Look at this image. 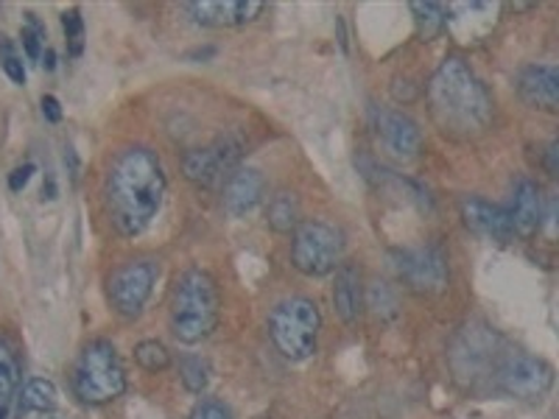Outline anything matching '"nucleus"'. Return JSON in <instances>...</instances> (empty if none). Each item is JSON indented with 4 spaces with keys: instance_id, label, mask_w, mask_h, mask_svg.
<instances>
[{
    "instance_id": "nucleus-1",
    "label": "nucleus",
    "mask_w": 559,
    "mask_h": 419,
    "mask_svg": "<svg viewBox=\"0 0 559 419\" xmlns=\"http://www.w3.org/2000/svg\"><path fill=\"white\" fill-rule=\"evenodd\" d=\"M166 196V173L152 148H123L109 168V218L121 236H140L157 218Z\"/></svg>"
},
{
    "instance_id": "nucleus-2",
    "label": "nucleus",
    "mask_w": 559,
    "mask_h": 419,
    "mask_svg": "<svg viewBox=\"0 0 559 419\" xmlns=\"http://www.w3.org/2000/svg\"><path fill=\"white\" fill-rule=\"evenodd\" d=\"M428 104L442 134L473 137L489 127L492 101L487 87L464 59L448 57L428 82Z\"/></svg>"
},
{
    "instance_id": "nucleus-3",
    "label": "nucleus",
    "mask_w": 559,
    "mask_h": 419,
    "mask_svg": "<svg viewBox=\"0 0 559 419\" xmlns=\"http://www.w3.org/2000/svg\"><path fill=\"white\" fill-rule=\"evenodd\" d=\"M222 299L207 272L188 268L177 277L171 299V331L182 344H199L216 331Z\"/></svg>"
},
{
    "instance_id": "nucleus-4",
    "label": "nucleus",
    "mask_w": 559,
    "mask_h": 419,
    "mask_svg": "<svg viewBox=\"0 0 559 419\" xmlns=\"http://www.w3.org/2000/svg\"><path fill=\"white\" fill-rule=\"evenodd\" d=\"M322 313L308 297L283 299L269 313V336L274 347L288 361H308L317 352Z\"/></svg>"
},
{
    "instance_id": "nucleus-5",
    "label": "nucleus",
    "mask_w": 559,
    "mask_h": 419,
    "mask_svg": "<svg viewBox=\"0 0 559 419\" xmlns=\"http://www.w3.org/2000/svg\"><path fill=\"white\" fill-rule=\"evenodd\" d=\"M73 392L87 406H104L127 392V372H123L112 342L98 338L84 347L76 369H73Z\"/></svg>"
},
{
    "instance_id": "nucleus-6",
    "label": "nucleus",
    "mask_w": 559,
    "mask_h": 419,
    "mask_svg": "<svg viewBox=\"0 0 559 419\" xmlns=\"http://www.w3.org/2000/svg\"><path fill=\"white\" fill-rule=\"evenodd\" d=\"M344 236L328 222H302L294 229L292 263L306 277H324L342 266Z\"/></svg>"
},
{
    "instance_id": "nucleus-7",
    "label": "nucleus",
    "mask_w": 559,
    "mask_h": 419,
    "mask_svg": "<svg viewBox=\"0 0 559 419\" xmlns=\"http://www.w3.org/2000/svg\"><path fill=\"white\" fill-rule=\"evenodd\" d=\"M496 381L509 397L518 400H540L554 386V367L537 356L526 352H509L498 361Z\"/></svg>"
},
{
    "instance_id": "nucleus-8",
    "label": "nucleus",
    "mask_w": 559,
    "mask_h": 419,
    "mask_svg": "<svg viewBox=\"0 0 559 419\" xmlns=\"http://www.w3.org/2000/svg\"><path fill=\"white\" fill-rule=\"evenodd\" d=\"M392 266L397 277L417 294H439L448 286L445 254L433 247H414L392 252Z\"/></svg>"
},
{
    "instance_id": "nucleus-9",
    "label": "nucleus",
    "mask_w": 559,
    "mask_h": 419,
    "mask_svg": "<svg viewBox=\"0 0 559 419\" xmlns=\"http://www.w3.org/2000/svg\"><path fill=\"white\" fill-rule=\"evenodd\" d=\"M154 279H157V268L148 261H132L123 263L121 268H115L107 283V294L115 313H121L127 319L140 316V311L146 308L148 297H152Z\"/></svg>"
},
{
    "instance_id": "nucleus-10",
    "label": "nucleus",
    "mask_w": 559,
    "mask_h": 419,
    "mask_svg": "<svg viewBox=\"0 0 559 419\" xmlns=\"http://www.w3.org/2000/svg\"><path fill=\"white\" fill-rule=\"evenodd\" d=\"M498 344H501V338L489 327H476V324L462 327L451 349L453 372L459 378H471V381L481 378V372H487L489 367H498V361H501Z\"/></svg>"
},
{
    "instance_id": "nucleus-11",
    "label": "nucleus",
    "mask_w": 559,
    "mask_h": 419,
    "mask_svg": "<svg viewBox=\"0 0 559 419\" xmlns=\"http://www.w3.org/2000/svg\"><path fill=\"white\" fill-rule=\"evenodd\" d=\"M369 121H372V132H376V140L381 143L383 152L397 159V163H408L423 148V132L406 112H397V109L389 107H372Z\"/></svg>"
},
{
    "instance_id": "nucleus-12",
    "label": "nucleus",
    "mask_w": 559,
    "mask_h": 419,
    "mask_svg": "<svg viewBox=\"0 0 559 419\" xmlns=\"http://www.w3.org/2000/svg\"><path fill=\"white\" fill-rule=\"evenodd\" d=\"M238 159H241V143H238V137L229 134V137L216 140L213 146L185 154L182 171L199 188H213L224 177H229V171L236 168Z\"/></svg>"
},
{
    "instance_id": "nucleus-13",
    "label": "nucleus",
    "mask_w": 559,
    "mask_h": 419,
    "mask_svg": "<svg viewBox=\"0 0 559 419\" xmlns=\"http://www.w3.org/2000/svg\"><path fill=\"white\" fill-rule=\"evenodd\" d=\"M185 9L199 26L233 28L252 23L263 12V3L261 0H199V3H188Z\"/></svg>"
},
{
    "instance_id": "nucleus-14",
    "label": "nucleus",
    "mask_w": 559,
    "mask_h": 419,
    "mask_svg": "<svg viewBox=\"0 0 559 419\" xmlns=\"http://www.w3.org/2000/svg\"><path fill=\"white\" fill-rule=\"evenodd\" d=\"M462 218L467 224V229H473L476 236L489 238V241L507 243L509 238L515 236L512 222H509V213L498 204H489L478 196H467L462 202Z\"/></svg>"
},
{
    "instance_id": "nucleus-15",
    "label": "nucleus",
    "mask_w": 559,
    "mask_h": 419,
    "mask_svg": "<svg viewBox=\"0 0 559 419\" xmlns=\"http://www.w3.org/2000/svg\"><path fill=\"white\" fill-rule=\"evenodd\" d=\"M518 93L534 109L554 112L559 107V70L557 64H528L518 76Z\"/></svg>"
},
{
    "instance_id": "nucleus-16",
    "label": "nucleus",
    "mask_w": 559,
    "mask_h": 419,
    "mask_svg": "<svg viewBox=\"0 0 559 419\" xmlns=\"http://www.w3.org/2000/svg\"><path fill=\"white\" fill-rule=\"evenodd\" d=\"M263 191H266V179L254 168H238L227 177L224 184V210L233 218L249 216L258 204L263 202Z\"/></svg>"
},
{
    "instance_id": "nucleus-17",
    "label": "nucleus",
    "mask_w": 559,
    "mask_h": 419,
    "mask_svg": "<svg viewBox=\"0 0 559 419\" xmlns=\"http://www.w3.org/2000/svg\"><path fill=\"white\" fill-rule=\"evenodd\" d=\"M509 222L518 236L528 238L534 236L543 224V199L540 188L532 182V179H521L515 184V193H512V207L507 210Z\"/></svg>"
},
{
    "instance_id": "nucleus-18",
    "label": "nucleus",
    "mask_w": 559,
    "mask_h": 419,
    "mask_svg": "<svg viewBox=\"0 0 559 419\" xmlns=\"http://www.w3.org/2000/svg\"><path fill=\"white\" fill-rule=\"evenodd\" d=\"M333 308L344 324H356L364 308L361 272L353 263H342L336 268V283H333Z\"/></svg>"
},
{
    "instance_id": "nucleus-19",
    "label": "nucleus",
    "mask_w": 559,
    "mask_h": 419,
    "mask_svg": "<svg viewBox=\"0 0 559 419\" xmlns=\"http://www.w3.org/2000/svg\"><path fill=\"white\" fill-rule=\"evenodd\" d=\"M59 406V394L57 386L51 381H43V378H34L23 386V394H20V419L28 417H43V414L57 411Z\"/></svg>"
},
{
    "instance_id": "nucleus-20",
    "label": "nucleus",
    "mask_w": 559,
    "mask_h": 419,
    "mask_svg": "<svg viewBox=\"0 0 559 419\" xmlns=\"http://www.w3.org/2000/svg\"><path fill=\"white\" fill-rule=\"evenodd\" d=\"M266 222L274 232H294L302 224V210H299L297 193H274L266 204Z\"/></svg>"
},
{
    "instance_id": "nucleus-21",
    "label": "nucleus",
    "mask_w": 559,
    "mask_h": 419,
    "mask_svg": "<svg viewBox=\"0 0 559 419\" xmlns=\"http://www.w3.org/2000/svg\"><path fill=\"white\" fill-rule=\"evenodd\" d=\"M20 388V361L12 344L0 338V411H7L9 403L17 397Z\"/></svg>"
},
{
    "instance_id": "nucleus-22",
    "label": "nucleus",
    "mask_w": 559,
    "mask_h": 419,
    "mask_svg": "<svg viewBox=\"0 0 559 419\" xmlns=\"http://www.w3.org/2000/svg\"><path fill=\"white\" fill-rule=\"evenodd\" d=\"M412 12L414 20H417V34L423 43H431L433 37L445 32V23H448V9L445 3H431V0H414L412 3Z\"/></svg>"
},
{
    "instance_id": "nucleus-23",
    "label": "nucleus",
    "mask_w": 559,
    "mask_h": 419,
    "mask_svg": "<svg viewBox=\"0 0 559 419\" xmlns=\"http://www.w3.org/2000/svg\"><path fill=\"white\" fill-rule=\"evenodd\" d=\"M134 361L146 369V372H163V369H168V363H171V352H168L163 342L148 338V342H140L138 347H134Z\"/></svg>"
},
{
    "instance_id": "nucleus-24",
    "label": "nucleus",
    "mask_w": 559,
    "mask_h": 419,
    "mask_svg": "<svg viewBox=\"0 0 559 419\" xmlns=\"http://www.w3.org/2000/svg\"><path fill=\"white\" fill-rule=\"evenodd\" d=\"M179 378H182V383L188 392L202 394L204 388H207V381H210L207 361L199 356H185L182 363H179Z\"/></svg>"
},
{
    "instance_id": "nucleus-25",
    "label": "nucleus",
    "mask_w": 559,
    "mask_h": 419,
    "mask_svg": "<svg viewBox=\"0 0 559 419\" xmlns=\"http://www.w3.org/2000/svg\"><path fill=\"white\" fill-rule=\"evenodd\" d=\"M0 68L14 84H20V87L26 84V64H23V59H20V53L14 51V45L9 39H0Z\"/></svg>"
},
{
    "instance_id": "nucleus-26",
    "label": "nucleus",
    "mask_w": 559,
    "mask_h": 419,
    "mask_svg": "<svg viewBox=\"0 0 559 419\" xmlns=\"http://www.w3.org/2000/svg\"><path fill=\"white\" fill-rule=\"evenodd\" d=\"M62 26H64V37H68L70 57H79L84 48V23L79 9H70V12L62 14Z\"/></svg>"
},
{
    "instance_id": "nucleus-27",
    "label": "nucleus",
    "mask_w": 559,
    "mask_h": 419,
    "mask_svg": "<svg viewBox=\"0 0 559 419\" xmlns=\"http://www.w3.org/2000/svg\"><path fill=\"white\" fill-rule=\"evenodd\" d=\"M20 39H23V48H26V57L32 59V62H37V59L43 57L45 32H43V26H39V20L34 17V14H26V28H23V34H20Z\"/></svg>"
},
{
    "instance_id": "nucleus-28",
    "label": "nucleus",
    "mask_w": 559,
    "mask_h": 419,
    "mask_svg": "<svg viewBox=\"0 0 559 419\" xmlns=\"http://www.w3.org/2000/svg\"><path fill=\"white\" fill-rule=\"evenodd\" d=\"M191 419H233V414H229L222 403L202 400L197 403V408H193Z\"/></svg>"
},
{
    "instance_id": "nucleus-29",
    "label": "nucleus",
    "mask_w": 559,
    "mask_h": 419,
    "mask_svg": "<svg viewBox=\"0 0 559 419\" xmlns=\"http://www.w3.org/2000/svg\"><path fill=\"white\" fill-rule=\"evenodd\" d=\"M34 171H37V166H34V163H26V166L14 168L12 177H9V188H12L14 193L23 191V188H26V184H28V179H32Z\"/></svg>"
},
{
    "instance_id": "nucleus-30",
    "label": "nucleus",
    "mask_w": 559,
    "mask_h": 419,
    "mask_svg": "<svg viewBox=\"0 0 559 419\" xmlns=\"http://www.w3.org/2000/svg\"><path fill=\"white\" fill-rule=\"evenodd\" d=\"M43 115L51 123L62 121V107H59L57 98H53V96H43Z\"/></svg>"
},
{
    "instance_id": "nucleus-31",
    "label": "nucleus",
    "mask_w": 559,
    "mask_h": 419,
    "mask_svg": "<svg viewBox=\"0 0 559 419\" xmlns=\"http://www.w3.org/2000/svg\"><path fill=\"white\" fill-rule=\"evenodd\" d=\"M557 157H559V143H557V140H551V143H548V148H546V171H548V177H557V173H559Z\"/></svg>"
},
{
    "instance_id": "nucleus-32",
    "label": "nucleus",
    "mask_w": 559,
    "mask_h": 419,
    "mask_svg": "<svg viewBox=\"0 0 559 419\" xmlns=\"http://www.w3.org/2000/svg\"><path fill=\"white\" fill-rule=\"evenodd\" d=\"M45 68H48V70H53V68H57V57H53V51H51V48H48V51H45Z\"/></svg>"
}]
</instances>
